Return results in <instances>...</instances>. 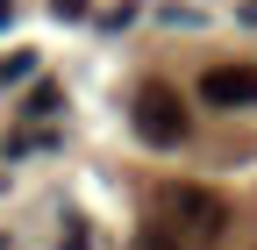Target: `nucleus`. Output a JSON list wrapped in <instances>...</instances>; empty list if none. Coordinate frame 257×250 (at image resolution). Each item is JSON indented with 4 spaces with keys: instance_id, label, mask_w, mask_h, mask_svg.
Returning a JSON list of instances; mask_svg holds the SVG:
<instances>
[{
    "instance_id": "2",
    "label": "nucleus",
    "mask_w": 257,
    "mask_h": 250,
    "mask_svg": "<svg viewBox=\"0 0 257 250\" xmlns=\"http://www.w3.org/2000/svg\"><path fill=\"white\" fill-rule=\"evenodd\" d=\"M186 100L165 86V79H150V86H136V136L143 143H157V150H179L186 143Z\"/></svg>"
},
{
    "instance_id": "3",
    "label": "nucleus",
    "mask_w": 257,
    "mask_h": 250,
    "mask_svg": "<svg viewBox=\"0 0 257 250\" xmlns=\"http://www.w3.org/2000/svg\"><path fill=\"white\" fill-rule=\"evenodd\" d=\"M200 100L207 107H250L257 100V65H207L200 72Z\"/></svg>"
},
{
    "instance_id": "1",
    "label": "nucleus",
    "mask_w": 257,
    "mask_h": 250,
    "mask_svg": "<svg viewBox=\"0 0 257 250\" xmlns=\"http://www.w3.org/2000/svg\"><path fill=\"white\" fill-rule=\"evenodd\" d=\"M157 214H165V229H179L193 243H214L229 229V207L214 193H200V186H165V193H157Z\"/></svg>"
}]
</instances>
